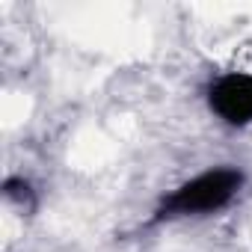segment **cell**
Segmentation results:
<instances>
[{
  "label": "cell",
  "mask_w": 252,
  "mask_h": 252,
  "mask_svg": "<svg viewBox=\"0 0 252 252\" xmlns=\"http://www.w3.org/2000/svg\"><path fill=\"white\" fill-rule=\"evenodd\" d=\"M240 187V172L234 169H211L199 178L181 184L166 202L163 214H205L222 208Z\"/></svg>",
  "instance_id": "1"
},
{
  "label": "cell",
  "mask_w": 252,
  "mask_h": 252,
  "mask_svg": "<svg viewBox=\"0 0 252 252\" xmlns=\"http://www.w3.org/2000/svg\"><path fill=\"white\" fill-rule=\"evenodd\" d=\"M211 107L231 125L252 119V74H225L211 86Z\"/></svg>",
  "instance_id": "2"
}]
</instances>
